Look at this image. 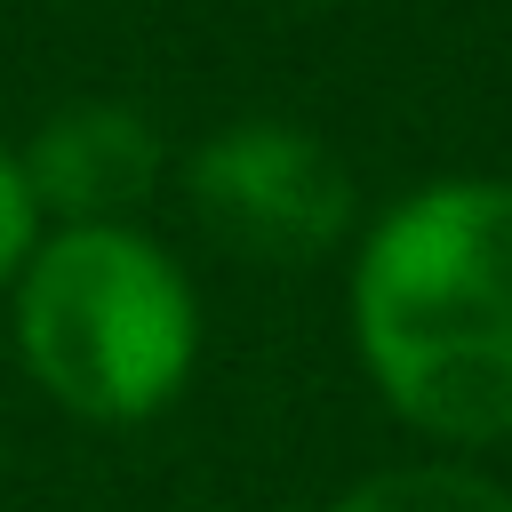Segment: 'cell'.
<instances>
[{
	"instance_id": "5",
	"label": "cell",
	"mask_w": 512,
	"mask_h": 512,
	"mask_svg": "<svg viewBox=\"0 0 512 512\" xmlns=\"http://www.w3.org/2000/svg\"><path fill=\"white\" fill-rule=\"evenodd\" d=\"M336 512H512V488L472 464H392L336 496Z\"/></svg>"
},
{
	"instance_id": "4",
	"label": "cell",
	"mask_w": 512,
	"mask_h": 512,
	"mask_svg": "<svg viewBox=\"0 0 512 512\" xmlns=\"http://www.w3.org/2000/svg\"><path fill=\"white\" fill-rule=\"evenodd\" d=\"M24 192L56 224H120L160 184V136L128 104H64L24 152Z\"/></svg>"
},
{
	"instance_id": "3",
	"label": "cell",
	"mask_w": 512,
	"mask_h": 512,
	"mask_svg": "<svg viewBox=\"0 0 512 512\" xmlns=\"http://www.w3.org/2000/svg\"><path fill=\"white\" fill-rule=\"evenodd\" d=\"M184 192L200 224L256 264H304L352 232L344 160L312 128H288V120H240L208 136L184 168Z\"/></svg>"
},
{
	"instance_id": "2",
	"label": "cell",
	"mask_w": 512,
	"mask_h": 512,
	"mask_svg": "<svg viewBox=\"0 0 512 512\" xmlns=\"http://www.w3.org/2000/svg\"><path fill=\"white\" fill-rule=\"evenodd\" d=\"M8 296L32 384L88 424H144L192 376V280L136 224H56L32 240Z\"/></svg>"
},
{
	"instance_id": "6",
	"label": "cell",
	"mask_w": 512,
	"mask_h": 512,
	"mask_svg": "<svg viewBox=\"0 0 512 512\" xmlns=\"http://www.w3.org/2000/svg\"><path fill=\"white\" fill-rule=\"evenodd\" d=\"M32 240H40V208H32V192H24L16 152H0V288H16Z\"/></svg>"
},
{
	"instance_id": "1",
	"label": "cell",
	"mask_w": 512,
	"mask_h": 512,
	"mask_svg": "<svg viewBox=\"0 0 512 512\" xmlns=\"http://www.w3.org/2000/svg\"><path fill=\"white\" fill-rule=\"evenodd\" d=\"M376 392L440 440H512V184L448 176L384 208L352 264Z\"/></svg>"
}]
</instances>
